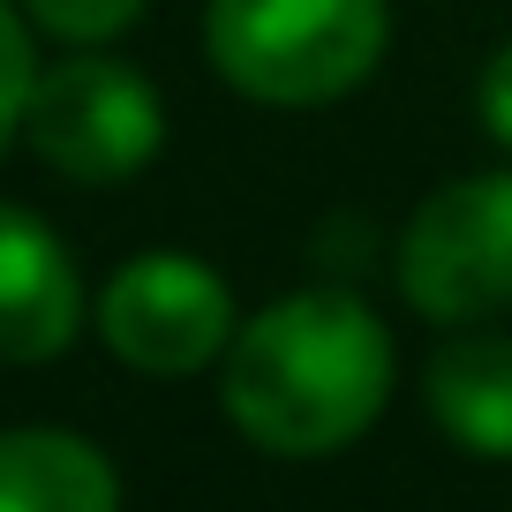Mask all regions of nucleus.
<instances>
[{
    "mask_svg": "<svg viewBox=\"0 0 512 512\" xmlns=\"http://www.w3.org/2000/svg\"><path fill=\"white\" fill-rule=\"evenodd\" d=\"M31 83H38L31 38H23L16 8L0 0V151H8V136H16V128H23V113H31Z\"/></svg>",
    "mask_w": 512,
    "mask_h": 512,
    "instance_id": "10",
    "label": "nucleus"
},
{
    "mask_svg": "<svg viewBox=\"0 0 512 512\" xmlns=\"http://www.w3.org/2000/svg\"><path fill=\"white\" fill-rule=\"evenodd\" d=\"M482 121L512 144V46L490 53V68H482Z\"/></svg>",
    "mask_w": 512,
    "mask_h": 512,
    "instance_id": "11",
    "label": "nucleus"
},
{
    "mask_svg": "<svg viewBox=\"0 0 512 512\" xmlns=\"http://www.w3.org/2000/svg\"><path fill=\"white\" fill-rule=\"evenodd\" d=\"M23 8L38 16V31L68 38V46H98L144 16V0H23Z\"/></svg>",
    "mask_w": 512,
    "mask_h": 512,
    "instance_id": "9",
    "label": "nucleus"
},
{
    "mask_svg": "<svg viewBox=\"0 0 512 512\" xmlns=\"http://www.w3.org/2000/svg\"><path fill=\"white\" fill-rule=\"evenodd\" d=\"M392 392V339L354 294H287L226 339V415L279 460L339 452Z\"/></svg>",
    "mask_w": 512,
    "mask_h": 512,
    "instance_id": "1",
    "label": "nucleus"
},
{
    "mask_svg": "<svg viewBox=\"0 0 512 512\" xmlns=\"http://www.w3.org/2000/svg\"><path fill=\"white\" fill-rule=\"evenodd\" d=\"M211 61L264 106L347 98L384 53V0H211Z\"/></svg>",
    "mask_w": 512,
    "mask_h": 512,
    "instance_id": "2",
    "label": "nucleus"
},
{
    "mask_svg": "<svg viewBox=\"0 0 512 512\" xmlns=\"http://www.w3.org/2000/svg\"><path fill=\"white\" fill-rule=\"evenodd\" d=\"M121 475L68 430H0V512H113Z\"/></svg>",
    "mask_w": 512,
    "mask_h": 512,
    "instance_id": "7",
    "label": "nucleus"
},
{
    "mask_svg": "<svg viewBox=\"0 0 512 512\" xmlns=\"http://www.w3.org/2000/svg\"><path fill=\"white\" fill-rule=\"evenodd\" d=\"M31 151L68 181H128L159 159L166 113L136 68L121 61H61L31 83V113H23Z\"/></svg>",
    "mask_w": 512,
    "mask_h": 512,
    "instance_id": "4",
    "label": "nucleus"
},
{
    "mask_svg": "<svg viewBox=\"0 0 512 512\" xmlns=\"http://www.w3.org/2000/svg\"><path fill=\"white\" fill-rule=\"evenodd\" d=\"M400 287L437 324L512 309V174L452 181L415 211L400 241Z\"/></svg>",
    "mask_w": 512,
    "mask_h": 512,
    "instance_id": "3",
    "label": "nucleus"
},
{
    "mask_svg": "<svg viewBox=\"0 0 512 512\" xmlns=\"http://www.w3.org/2000/svg\"><path fill=\"white\" fill-rule=\"evenodd\" d=\"M98 332L128 369L189 377L234 339V294L196 256H136L98 294Z\"/></svg>",
    "mask_w": 512,
    "mask_h": 512,
    "instance_id": "5",
    "label": "nucleus"
},
{
    "mask_svg": "<svg viewBox=\"0 0 512 512\" xmlns=\"http://www.w3.org/2000/svg\"><path fill=\"white\" fill-rule=\"evenodd\" d=\"M430 415L452 445L482 460H512V339L467 332L430 362Z\"/></svg>",
    "mask_w": 512,
    "mask_h": 512,
    "instance_id": "8",
    "label": "nucleus"
},
{
    "mask_svg": "<svg viewBox=\"0 0 512 512\" xmlns=\"http://www.w3.org/2000/svg\"><path fill=\"white\" fill-rule=\"evenodd\" d=\"M83 294L68 249L31 219L0 204V362H53L76 339Z\"/></svg>",
    "mask_w": 512,
    "mask_h": 512,
    "instance_id": "6",
    "label": "nucleus"
}]
</instances>
